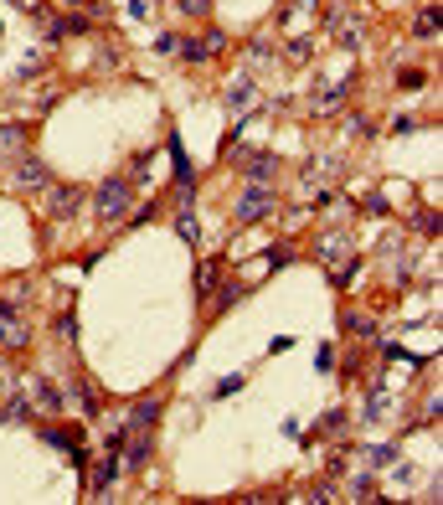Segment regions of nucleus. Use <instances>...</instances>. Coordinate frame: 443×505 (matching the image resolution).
I'll use <instances>...</instances> for the list:
<instances>
[{
    "mask_svg": "<svg viewBox=\"0 0 443 505\" xmlns=\"http://www.w3.org/2000/svg\"><path fill=\"white\" fill-rule=\"evenodd\" d=\"M129 181H108V186H98V211H104L108 222H119L124 217V206H129Z\"/></svg>",
    "mask_w": 443,
    "mask_h": 505,
    "instance_id": "nucleus-1",
    "label": "nucleus"
},
{
    "mask_svg": "<svg viewBox=\"0 0 443 505\" xmlns=\"http://www.w3.org/2000/svg\"><path fill=\"white\" fill-rule=\"evenodd\" d=\"M268 201H273L268 191H263V186H253L248 197H242V206H237V222H258V217H268Z\"/></svg>",
    "mask_w": 443,
    "mask_h": 505,
    "instance_id": "nucleus-2",
    "label": "nucleus"
},
{
    "mask_svg": "<svg viewBox=\"0 0 443 505\" xmlns=\"http://www.w3.org/2000/svg\"><path fill=\"white\" fill-rule=\"evenodd\" d=\"M170 166H175V181H180V186H191V175H196V170H191L186 150H180V139H170Z\"/></svg>",
    "mask_w": 443,
    "mask_h": 505,
    "instance_id": "nucleus-3",
    "label": "nucleus"
},
{
    "mask_svg": "<svg viewBox=\"0 0 443 505\" xmlns=\"http://www.w3.org/2000/svg\"><path fill=\"white\" fill-rule=\"evenodd\" d=\"M15 181H21V186H42V181H46V170L37 166V160H21V170H15Z\"/></svg>",
    "mask_w": 443,
    "mask_h": 505,
    "instance_id": "nucleus-4",
    "label": "nucleus"
},
{
    "mask_svg": "<svg viewBox=\"0 0 443 505\" xmlns=\"http://www.w3.org/2000/svg\"><path fill=\"white\" fill-rule=\"evenodd\" d=\"M438 26H443V11H438V6H428V11L418 15V37H433Z\"/></svg>",
    "mask_w": 443,
    "mask_h": 505,
    "instance_id": "nucleus-5",
    "label": "nucleus"
},
{
    "mask_svg": "<svg viewBox=\"0 0 443 505\" xmlns=\"http://www.w3.org/2000/svg\"><path fill=\"white\" fill-rule=\"evenodd\" d=\"M77 201H83V197L68 186V191H57V197H52V211H57V217H68V211H77Z\"/></svg>",
    "mask_w": 443,
    "mask_h": 505,
    "instance_id": "nucleus-6",
    "label": "nucleus"
},
{
    "mask_svg": "<svg viewBox=\"0 0 443 505\" xmlns=\"http://www.w3.org/2000/svg\"><path fill=\"white\" fill-rule=\"evenodd\" d=\"M155 418H160V402H135V413H129V423H144V428H150Z\"/></svg>",
    "mask_w": 443,
    "mask_h": 505,
    "instance_id": "nucleus-7",
    "label": "nucleus"
},
{
    "mask_svg": "<svg viewBox=\"0 0 443 505\" xmlns=\"http://www.w3.org/2000/svg\"><path fill=\"white\" fill-rule=\"evenodd\" d=\"M248 175H253L258 186H263L268 175H273V160H268V155H253V166H248Z\"/></svg>",
    "mask_w": 443,
    "mask_h": 505,
    "instance_id": "nucleus-8",
    "label": "nucleus"
},
{
    "mask_svg": "<svg viewBox=\"0 0 443 505\" xmlns=\"http://www.w3.org/2000/svg\"><path fill=\"white\" fill-rule=\"evenodd\" d=\"M175 232L186 237V242H196V217H191V211H180V217H175Z\"/></svg>",
    "mask_w": 443,
    "mask_h": 505,
    "instance_id": "nucleus-9",
    "label": "nucleus"
},
{
    "mask_svg": "<svg viewBox=\"0 0 443 505\" xmlns=\"http://www.w3.org/2000/svg\"><path fill=\"white\" fill-rule=\"evenodd\" d=\"M57 335H62V340H77V320L62 315V320H57Z\"/></svg>",
    "mask_w": 443,
    "mask_h": 505,
    "instance_id": "nucleus-10",
    "label": "nucleus"
},
{
    "mask_svg": "<svg viewBox=\"0 0 443 505\" xmlns=\"http://www.w3.org/2000/svg\"><path fill=\"white\" fill-rule=\"evenodd\" d=\"M237 387H242V377H222V382H217V397H232Z\"/></svg>",
    "mask_w": 443,
    "mask_h": 505,
    "instance_id": "nucleus-11",
    "label": "nucleus"
},
{
    "mask_svg": "<svg viewBox=\"0 0 443 505\" xmlns=\"http://www.w3.org/2000/svg\"><path fill=\"white\" fill-rule=\"evenodd\" d=\"M68 6H88V0H68Z\"/></svg>",
    "mask_w": 443,
    "mask_h": 505,
    "instance_id": "nucleus-12",
    "label": "nucleus"
}]
</instances>
